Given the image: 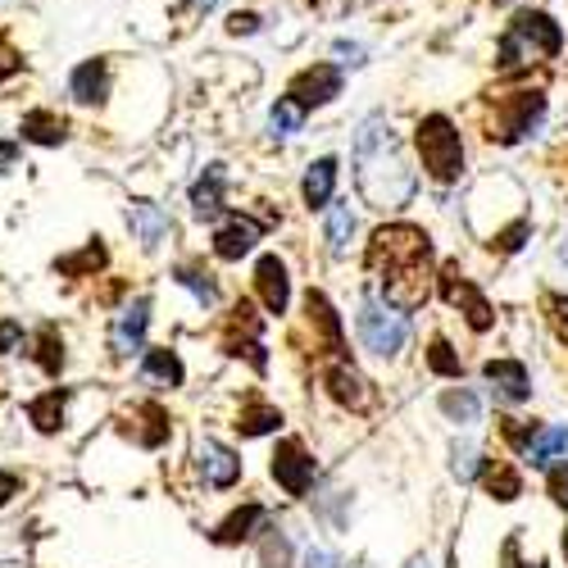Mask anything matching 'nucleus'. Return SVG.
Wrapping results in <instances>:
<instances>
[{
    "instance_id": "nucleus-1",
    "label": "nucleus",
    "mask_w": 568,
    "mask_h": 568,
    "mask_svg": "<svg viewBox=\"0 0 568 568\" xmlns=\"http://www.w3.org/2000/svg\"><path fill=\"white\" fill-rule=\"evenodd\" d=\"M428 264H433L428 236H423V227H409V223L383 227L368 246V268L383 277L392 310H418L428 301Z\"/></svg>"
},
{
    "instance_id": "nucleus-2",
    "label": "nucleus",
    "mask_w": 568,
    "mask_h": 568,
    "mask_svg": "<svg viewBox=\"0 0 568 568\" xmlns=\"http://www.w3.org/2000/svg\"><path fill=\"white\" fill-rule=\"evenodd\" d=\"M355 178L364 201L377 210H396L414 196V169L405 160L400 136L383 114H373L355 136Z\"/></svg>"
},
{
    "instance_id": "nucleus-3",
    "label": "nucleus",
    "mask_w": 568,
    "mask_h": 568,
    "mask_svg": "<svg viewBox=\"0 0 568 568\" xmlns=\"http://www.w3.org/2000/svg\"><path fill=\"white\" fill-rule=\"evenodd\" d=\"M559 45H564V32L550 14H518L500 41V64L514 69L524 60H550L559 55Z\"/></svg>"
},
{
    "instance_id": "nucleus-4",
    "label": "nucleus",
    "mask_w": 568,
    "mask_h": 568,
    "mask_svg": "<svg viewBox=\"0 0 568 568\" xmlns=\"http://www.w3.org/2000/svg\"><path fill=\"white\" fill-rule=\"evenodd\" d=\"M418 155H423V169L437 182H455L464 173V146L446 114H428L418 123Z\"/></svg>"
},
{
    "instance_id": "nucleus-5",
    "label": "nucleus",
    "mask_w": 568,
    "mask_h": 568,
    "mask_svg": "<svg viewBox=\"0 0 568 568\" xmlns=\"http://www.w3.org/2000/svg\"><path fill=\"white\" fill-rule=\"evenodd\" d=\"M359 342L373 355H383V359L400 355V346H405V318L392 314L387 305H377V301H364L359 305Z\"/></svg>"
},
{
    "instance_id": "nucleus-6",
    "label": "nucleus",
    "mask_w": 568,
    "mask_h": 568,
    "mask_svg": "<svg viewBox=\"0 0 568 568\" xmlns=\"http://www.w3.org/2000/svg\"><path fill=\"white\" fill-rule=\"evenodd\" d=\"M273 478L287 496H305L310 483H314V459L305 455L301 442H282L277 455H273Z\"/></svg>"
},
{
    "instance_id": "nucleus-7",
    "label": "nucleus",
    "mask_w": 568,
    "mask_h": 568,
    "mask_svg": "<svg viewBox=\"0 0 568 568\" xmlns=\"http://www.w3.org/2000/svg\"><path fill=\"white\" fill-rule=\"evenodd\" d=\"M287 97H292L301 110H310V105H327L333 97H342V69H333V64H314V69L296 73V82H292Z\"/></svg>"
},
{
    "instance_id": "nucleus-8",
    "label": "nucleus",
    "mask_w": 568,
    "mask_h": 568,
    "mask_svg": "<svg viewBox=\"0 0 568 568\" xmlns=\"http://www.w3.org/2000/svg\"><path fill=\"white\" fill-rule=\"evenodd\" d=\"M541 110H546V97H541V91H518L514 101L500 105V123H496L491 136H500V141H518L524 132H532V123L541 119Z\"/></svg>"
},
{
    "instance_id": "nucleus-9",
    "label": "nucleus",
    "mask_w": 568,
    "mask_h": 568,
    "mask_svg": "<svg viewBox=\"0 0 568 568\" xmlns=\"http://www.w3.org/2000/svg\"><path fill=\"white\" fill-rule=\"evenodd\" d=\"M442 296H446L450 305H464L468 323L478 327V333H483V327H491V305H487V296H483L478 287H473L468 277H459V268H455V264H450V268H446V277H442Z\"/></svg>"
},
{
    "instance_id": "nucleus-10",
    "label": "nucleus",
    "mask_w": 568,
    "mask_h": 568,
    "mask_svg": "<svg viewBox=\"0 0 568 568\" xmlns=\"http://www.w3.org/2000/svg\"><path fill=\"white\" fill-rule=\"evenodd\" d=\"M146 323H151V301H132L119 318H114V333H110V346L119 359H128L132 351H141V337H146Z\"/></svg>"
},
{
    "instance_id": "nucleus-11",
    "label": "nucleus",
    "mask_w": 568,
    "mask_h": 568,
    "mask_svg": "<svg viewBox=\"0 0 568 568\" xmlns=\"http://www.w3.org/2000/svg\"><path fill=\"white\" fill-rule=\"evenodd\" d=\"M69 91L78 105H105L110 97V64L105 60H82L69 78Z\"/></svg>"
},
{
    "instance_id": "nucleus-12",
    "label": "nucleus",
    "mask_w": 568,
    "mask_h": 568,
    "mask_svg": "<svg viewBox=\"0 0 568 568\" xmlns=\"http://www.w3.org/2000/svg\"><path fill=\"white\" fill-rule=\"evenodd\" d=\"M255 287H260L268 314H282V310H287V301H292V282H287V268H282L277 255H264V260H260V268H255Z\"/></svg>"
},
{
    "instance_id": "nucleus-13",
    "label": "nucleus",
    "mask_w": 568,
    "mask_h": 568,
    "mask_svg": "<svg viewBox=\"0 0 568 568\" xmlns=\"http://www.w3.org/2000/svg\"><path fill=\"white\" fill-rule=\"evenodd\" d=\"M487 383L500 400H528L532 396V383H528V368L518 364V359H491L487 368Z\"/></svg>"
},
{
    "instance_id": "nucleus-14",
    "label": "nucleus",
    "mask_w": 568,
    "mask_h": 568,
    "mask_svg": "<svg viewBox=\"0 0 568 568\" xmlns=\"http://www.w3.org/2000/svg\"><path fill=\"white\" fill-rule=\"evenodd\" d=\"M196 459H201V473H205L210 487H232L236 478H242V459H236L227 446H219V442H201Z\"/></svg>"
},
{
    "instance_id": "nucleus-15",
    "label": "nucleus",
    "mask_w": 568,
    "mask_h": 568,
    "mask_svg": "<svg viewBox=\"0 0 568 568\" xmlns=\"http://www.w3.org/2000/svg\"><path fill=\"white\" fill-rule=\"evenodd\" d=\"M19 132H23V141H32V146H64L69 141V119L55 114V110H28Z\"/></svg>"
},
{
    "instance_id": "nucleus-16",
    "label": "nucleus",
    "mask_w": 568,
    "mask_h": 568,
    "mask_svg": "<svg viewBox=\"0 0 568 568\" xmlns=\"http://www.w3.org/2000/svg\"><path fill=\"white\" fill-rule=\"evenodd\" d=\"M255 242H260V223H251V219H232L227 227L214 232V255H219V260H242V255L255 251Z\"/></svg>"
},
{
    "instance_id": "nucleus-17",
    "label": "nucleus",
    "mask_w": 568,
    "mask_h": 568,
    "mask_svg": "<svg viewBox=\"0 0 568 568\" xmlns=\"http://www.w3.org/2000/svg\"><path fill=\"white\" fill-rule=\"evenodd\" d=\"M333 186H337V160H314L310 173H305V205L310 210H327V201H333Z\"/></svg>"
},
{
    "instance_id": "nucleus-18",
    "label": "nucleus",
    "mask_w": 568,
    "mask_h": 568,
    "mask_svg": "<svg viewBox=\"0 0 568 568\" xmlns=\"http://www.w3.org/2000/svg\"><path fill=\"white\" fill-rule=\"evenodd\" d=\"M128 223H132V232L141 236V246H155L160 236L169 232V214H164L160 205H151V201H132V205H128Z\"/></svg>"
},
{
    "instance_id": "nucleus-19",
    "label": "nucleus",
    "mask_w": 568,
    "mask_h": 568,
    "mask_svg": "<svg viewBox=\"0 0 568 568\" xmlns=\"http://www.w3.org/2000/svg\"><path fill=\"white\" fill-rule=\"evenodd\" d=\"M64 405H69V392H64V387L28 400V418L37 423V433H60V428H64Z\"/></svg>"
},
{
    "instance_id": "nucleus-20",
    "label": "nucleus",
    "mask_w": 568,
    "mask_h": 568,
    "mask_svg": "<svg viewBox=\"0 0 568 568\" xmlns=\"http://www.w3.org/2000/svg\"><path fill=\"white\" fill-rule=\"evenodd\" d=\"M327 392H333V400H342V405H351V409H364V405H368L364 377H359L351 364H337L333 373H327Z\"/></svg>"
},
{
    "instance_id": "nucleus-21",
    "label": "nucleus",
    "mask_w": 568,
    "mask_h": 568,
    "mask_svg": "<svg viewBox=\"0 0 568 568\" xmlns=\"http://www.w3.org/2000/svg\"><path fill=\"white\" fill-rule=\"evenodd\" d=\"M260 518H264V505H242L236 514H227V518H223V528L214 532V541H219V546H236V541H246Z\"/></svg>"
},
{
    "instance_id": "nucleus-22",
    "label": "nucleus",
    "mask_w": 568,
    "mask_h": 568,
    "mask_svg": "<svg viewBox=\"0 0 568 568\" xmlns=\"http://www.w3.org/2000/svg\"><path fill=\"white\" fill-rule=\"evenodd\" d=\"M141 373L146 377H160L164 387H182V359L169 351V346H155V351H146V359H141Z\"/></svg>"
},
{
    "instance_id": "nucleus-23",
    "label": "nucleus",
    "mask_w": 568,
    "mask_h": 568,
    "mask_svg": "<svg viewBox=\"0 0 568 568\" xmlns=\"http://www.w3.org/2000/svg\"><path fill=\"white\" fill-rule=\"evenodd\" d=\"M192 205H196L201 219H214V214L223 210V173H219V164L192 186Z\"/></svg>"
},
{
    "instance_id": "nucleus-24",
    "label": "nucleus",
    "mask_w": 568,
    "mask_h": 568,
    "mask_svg": "<svg viewBox=\"0 0 568 568\" xmlns=\"http://www.w3.org/2000/svg\"><path fill=\"white\" fill-rule=\"evenodd\" d=\"M305 310H310V318L318 323V333L327 337V346H342V323H337V314H333V305H327V296L323 292H310L305 296Z\"/></svg>"
},
{
    "instance_id": "nucleus-25",
    "label": "nucleus",
    "mask_w": 568,
    "mask_h": 568,
    "mask_svg": "<svg viewBox=\"0 0 568 568\" xmlns=\"http://www.w3.org/2000/svg\"><path fill=\"white\" fill-rule=\"evenodd\" d=\"M564 446H568V428H537L532 442H528V459H532L537 468H546Z\"/></svg>"
},
{
    "instance_id": "nucleus-26",
    "label": "nucleus",
    "mask_w": 568,
    "mask_h": 568,
    "mask_svg": "<svg viewBox=\"0 0 568 568\" xmlns=\"http://www.w3.org/2000/svg\"><path fill=\"white\" fill-rule=\"evenodd\" d=\"M351 232H355L351 205H327V246H333V255H346Z\"/></svg>"
},
{
    "instance_id": "nucleus-27",
    "label": "nucleus",
    "mask_w": 568,
    "mask_h": 568,
    "mask_svg": "<svg viewBox=\"0 0 568 568\" xmlns=\"http://www.w3.org/2000/svg\"><path fill=\"white\" fill-rule=\"evenodd\" d=\"M37 364H41V373H51V377L64 368V342H60V333L51 323L37 333Z\"/></svg>"
},
{
    "instance_id": "nucleus-28",
    "label": "nucleus",
    "mask_w": 568,
    "mask_h": 568,
    "mask_svg": "<svg viewBox=\"0 0 568 568\" xmlns=\"http://www.w3.org/2000/svg\"><path fill=\"white\" fill-rule=\"evenodd\" d=\"M101 264H105V246H101V242H87L78 255H64V260H55V268H60V273H69V277L97 273Z\"/></svg>"
},
{
    "instance_id": "nucleus-29",
    "label": "nucleus",
    "mask_w": 568,
    "mask_h": 568,
    "mask_svg": "<svg viewBox=\"0 0 568 568\" xmlns=\"http://www.w3.org/2000/svg\"><path fill=\"white\" fill-rule=\"evenodd\" d=\"M173 277H178V282H182V287H186V292H192V296H196L201 305H214V301H219V287H214V282H210V273H201L196 264H182V268H178Z\"/></svg>"
},
{
    "instance_id": "nucleus-30",
    "label": "nucleus",
    "mask_w": 568,
    "mask_h": 568,
    "mask_svg": "<svg viewBox=\"0 0 568 568\" xmlns=\"http://www.w3.org/2000/svg\"><path fill=\"white\" fill-rule=\"evenodd\" d=\"M277 423H282L277 409L255 405V409H246L242 418H236V428H242V437H264V433H277Z\"/></svg>"
},
{
    "instance_id": "nucleus-31",
    "label": "nucleus",
    "mask_w": 568,
    "mask_h": 568,
    "mask_svg": "<svg viewBox=\"0 0 568 568\" xmlns=\"http://www.w3.org/2000/svg\"><path fill=\"white\" fill-rule=\"evenodd\" d=\"M260 568H292V541H287V532H268L264 537Z\"/></svg>"
},
{
    "instance_id": "nucleus-32",
    "label": "nucleus",
    "mask_w": 568,
    "mask_h": 568,
    "mask_svg": "<svg viewBox=\"0 0 568 568\" xmlns=\"http://www.w3.org/2000/svg\"><path fill=\"white\" fill-rule=\"evenodd\" d=\"M301 119H305V110H301L292 97H282V101L273 105V114H268V123H273V136H292V132L301 128Z\"/></svg>"
},
{
    "instance_id": "nucleus-33",
    "label": "nucleus",
    "mask_w": 568,
    "mask_h": 568,
    "mask_svg": "<svg viewBox=\"0 0 568 568\" xmlns=\"http://www.w3.org/2000/svg\"><path fill=\"white\" fill-rule=\"evenodd\" d=\"M487 487H491L496 500H518V491H524V483H518V473H514L509 464H496V468L487 473Z\"/></svg>"
},
{
    "instance_id": "nucleus-34",
    "label": "nucleus",
    "mask_w": 568,
    "mask_h": 568,
    "mask_svg": "<svg viewBox=\"0 0 568 568\" xmlns=\"http://www.w3.org/2000/svg\"><path fill=\"white\" fill-rule=\"evenodd\" d=\"M442 409L455 423H473V418H478V396H473V392H446L442 396Z\"/></svg>"
},
{
    "instance_id": "nucleus-35",
    "label": "nucleus",
    "mask_w": 568,
    "mask_h": 568,
    "mask_svg": "<svg viewBox=\"0 0 568 568\" xmlns=\"http://www.w3.org/2000/svg\"><path fill=\"white\" fill-rule=\"evenodd\" d=\"M428 364H433V373H442V377H459V355H455L442 337L428 346Z\"/></svg>"
},
{
    "instance_id": "nucleus-36",
    "label": "nucleus",
    "mask_w": 568,
    "mask_h": 568,
    "mask_svg": "<svg viewBox=\"0 0 568 568\" xmlns=\"http://www.w3.org/2000/svg\"><path fill=\"white\" fill-rule=\"evenodd\" d=\"M450 468H455L459 483H473V478H478V468H483L478 464V450H473V446H455V464Z\"/></svg>"
},
{
    "instance_id": "nucleus-37",
    "label": "nucleus",
    "mask_w": 568,
    "mask_h": 568,
    "mask_svg": "<svg viewBox=\"0 0 568 568\" xmlns=\"http://www.w3.org/2000/svg\"><path fill=\"white\" fill-rule=\"evenodd\" d=\"M19 69H23V55H19L14 45H10V37L0 32V82H6V78H14Z\"/></svg>"
},
{
    "instance_id": "nucleus-38",
    "label": "nucleus",
    "mask_w": 568,
    "mask_h": 568,
    "mask_svg": "<svg viewBox=\"0 0 568 568\" xmlns=\"http://www.w3.org/2000/svg\"><path fill=\"white\" fill-rule=\"evenodd\" d=\"M19 342H23V327L14 318H0V355H10Z\"/></svg>"
},
{
    "instance_id": "nucleus-39",
    "label": "nucleus",
    "mask_w": 568,
    "mask_h": 568,
    "mask_svg": "<svg viewBox=\"0 0 568 568\" xmlns=\"http://www.w3.org/2000/svg\"><path fill=\"white\" fill-rule=\"evenodd\" d=\"M528 232H532V227H528V219H518L509 232H500V236H496V242H500V251H518V246H524V236H528Z\"/></svg>"
},
{
    "instance_id": "nucleus-40",
    "label": "nucleus",
    "mask_w": 568,
    "mask_h": 568,
    "mask_svg": "<svg viewBox=\"0 0 568 568\" xmlns=\"http://www.w3.org/2000/svg\"><path fill=\"white\" fill-rule=\"evenodd\" d=\"M546 310H550V323L559 327V337H568V301L564 296H546Z\"/></svg>"
},
{
    "instance_id": "nucleus-41",
    "label": "nucleus",
    "mask_w": 568,
    "mask_h": 568,
    "mask_svg": "<svg viewBox=\"0 0 568 568\" xmlns=\"http://www.w3.org/2000/svg\"><path fill=\"white\" fill-rule=\"evenodd\" d=\"M23 491V483H19V473H10V468H0V505H10L14 496Z\"/></svg>"
},
{
    "instance_id": "nucleus-42",
    "label": "nucleus",
    "mask_w": 568,
    "mask_h": 568,
    "mask_svg": "<svg viewBox=\"0 0 568 568\" xmlns=\"http://www.w3.org/2000/svg\"><path fill=\"white\" fill-rule=\"evenodd\" d=\"M550 491H555V500H559V505H568V464L550 468Z\"/></svg>"
},
{
    "instance_id": "nucleus-43",
    "label": "nucleus",
    "mask_w": 568,
    "mask_h": 568,
    "mask_svg": "<svg viewBox=\"0 0 568 568\" xmlns=\"http://www.w3.org/2000/svg\"><path fill=\"white\" fill-rule=\"evenodd\" d=\"M19 164V146L14 141H0V173H10Z\"/></svg>"
},
{
    "instance_id": "nucleus-44",
    "label": "nucleus",
    "mask_w": 568,
    "mask_h": 568,
    "mask_svg": "<svg viewBox=\"0 0 568 568\" xmlns=\"http://www.w3.org/2000/svg\"><path fill=\"white\" fill-rule=\"evenodd\" d=\"M227 28H232V32H255V28H260V19H255V14H232V19H227Z\"/></svg>"
},
{
    "instance_id": "nucleus-45",
    "label": "nucleus",
    "mask_w": 568,
    "mask_h": 568,
    "mask_svg": "<svg viewBox=\"0 0 568 568\" xmlns=\"http://www.w3.org/2000/svg\"><path fill=\"white\" fill-rule=\"evenodd\" d=\"M305 568H337V559L327 555V550H310L305 555Z\"/></svg>"
},
{
    "instance_id": "nucleus-46",
    "label": "nucleus",
    "mask_w": 568,
    "mask_h": 568,
    "mask_svg": "<svg viewBox=\"0 0 568 568\" xmlns=\"http://www.w3.org/2000/svg\"><path fill=\"white\" fill-rule=\"evenodd\" d=\"M405 568H433V559H428V555H414Z\"/></svg>"
},
{
    "instance_id": "nucleus-47",
    "label": "nucleus",
    "mask_w": 568,
    "mask_h": 568,
    "mask_svg": "<svg viewBox=\"0 0 568 568\" xmlns=\"http://www.w3.org/2000/svg\"><path fill=\"white\" fill-rule=\"evenodd\" d=\"M564 555H568V532H564Z\"/></svg>"
}]
</instances>
